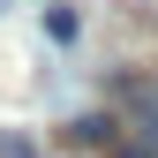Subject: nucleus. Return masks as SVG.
<instances>
[{
  "mask_svg": "<svg viewBox=\"0 0 158 158\" xmlns=\"http://www.w3.org/2000/svg\"><path fill=\"white\" fill-rule=\"evenodd\" d=\"M45 38L68 45V38H75V8H45Z\"/></svg>",
  "mask_w": 158,
  "mask_h": 158,
  "instance_id": "obj_1",
  "label": "nucleus"
},
{
  "mask_svg": "<svg viewBox=\"0 0 158 158\" xmlns=\"http://www.w3.org/2000/svg\"><path fill=\"white\" fill-rule=\"evenodd\" d=\"M0 158H38V151L23 143V135H0Z\"/></svg>",
  "mask_w": 158,
  "mask_h": 158,
  "instance_id": "obj_2",
  "label": "nucleus"
},
{
  "mask_svg": "<svg viewBox=\"0 0 158 158\" xmlns=\"http://www.w3.org/2000/svg\"><path fill=\"white\" fill-rule=\"evenodd\" d=\"M0 8H8V0H0Z\"/></svg>",
  "mask_w": 158,
  "mask_h": 158,
  "instance_id": "obj_3",
  "label": "nucleus"
}]
</instances>
